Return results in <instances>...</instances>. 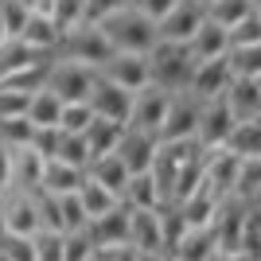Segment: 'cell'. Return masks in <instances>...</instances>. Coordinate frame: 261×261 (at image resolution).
Wrapping results in <instances>:
<instances>
[{
  "label": "cell",
  "mask_w": 261,
  "mask_h": 261,
  "mask_svg": "<svg viewBox=\"0 0 261 261\" xmlns=\"http://www.w3.org/2000/svg\"><path fill=\"white\" fill-rule=\"evenodd\" d=\"M218 253V238L211 226H187V234L179 238V246H175L168 257L175 261H215Z\"/></svg>",
  "instance_id": "cell-19"
},
{
  "label": "cell",
  "mask_w": 261,
  "mask_h": 261,
  "mask_svg": "<svg viewBox=\"0 0 261 261\" xmlns=\"http://www.w3.org/2000/svg\"><path fill=\"white\" fill-rule=\"evenodd\" d=\"M94 78H98V70H94V66H82V63H74V59H51L43 86L55 90V94L70 106V101H90Z\"/></svg>",
  "instance_id": "cell-4"
},
{
  "label": "cell",
  "mask_w": 261,
  "mask_h": 261,
  "mask_svg": "<svg viewBox=\"0 0 261 261\" xmlns=\"http://www.w3.org/2000/svg\"><path fill=\"white\" fill-rule=\"evenodd\" d=\"M35 137V125L32 117L23 113V117H8V121H0V141L12 144V148H23V144H32Z\"/></svg>",
  "instance_id": "cell-36"
},
{
  "label": "cell",
  "mask_w": 261,
  "mask_h": 261,
  "mask_svg": "<svg viewBox=\"0 0 261 261\" xmlns=\"http://www.w3.org/2000/svg\"><path fill=\"white\" fill-rule=\"evenodd\" d=\"M168 109H172V90H164V86H156V82H148V86H141L137 94H133L129 125H133V129H144V133H156V137H160Z\"/></svg>",
  "instance_id": "cell-6"
},
{
  "label": "cell",
  "mask_w": 261,
  "mask_h": 261,
  "mask_svg": "<svg viewBox=\"0 0 261 261\" xmlns=\"http://www.w3.org/2000/svg\"><path fill=\"white\" fill-rule=\"evenodd\" d=\"M195 66H199V59L191 55L187 43H168V39H160V43L148 51V82H156V86L175 94V90L191 86Z\"/></svg>",
  "instance_id": "cell-2"
},
{
  "label": "cell",
  "mask_w": 261,
  "mask_h": 261,
  "mask_svg": "<svg viewBox=\"0 0 261 261\" xmlns=\"http://www.w3.org/2000/svg\"><path fill=\"white\" fill-rule=\"evenodd\" d=\"M125 207H164L160 199V187H156L152 172H137L129 175V184H125V195H121Z\"/></svg>",
  "instance_id": "cell-27"
},
{
  "label": "cell",
  "mask_w": 261,
  "mask_h": 261,
  "mask_svg": "<svg viewBox=\"0 0 261 261\" xmlns=\"http://www.w3.org/2000/svg\"><path fill=\"white\" fill-rule=\"evenodd\" d=\"M90 261H101V257H98V253H94V257H90Z\"/></svg>",
  "instance_id": "cell-52"
},
{
  "label": "cell",
  "mask_w": 261,
  "mask_h": 261,
  "mask_svg": "<svg viewBox=\"0 0 261 261\" xmlns=\"http://www.w3.org/2000/svg\"><path fill=\"white\" fill-rule=\"evenodd\" d=\"M129 246L148 253H164L160 207H129Z\"/></svg>",
  "instance_id": "cell-13"
},
{
  "label": "cell",
  "mask_w": 261,
  "mask_h": 261,
  "mask_svg": "<svg viewBox=\"0 0 261 261\" xmlns=\"http://www.w3.org/2000/svg\"><path fill=\"white\" fill-rule=\"evenodd\" d=\"M230 70H234V78H257L261 82V43L253 47H230Z\"/></svg>",
  "instance_id": "cell-31"
},
{
  "label": "cell",
  "mask_w": 261,
  "mask_h": 261,
  "mask_svg": "<svg viewBox=\"0 0 261 261\" xmlns=\"http://www.w3.org/2000/svg\"><path fill=\"white\" fill-rule=\"evenodd\" d=\"M86 175L90 179H98L101 187H109V191H113V195H125V184H129V168H125V160H121L117 152H106V156H94V160H90V168H86Z\"/></svg>",
  "instance_id": "cell-21"
},
{
  "label": "cell",
  "mask_w": 261,
  "mask_h": 261,
  "mask_svg": "<svg viewBox=\"0 0 261 261\" xmlns=\"http://www.w3.org/2000/svg\"><path fill=\"white\" fill-rule=\"evenodd\" d=\"M187 47H191V55H195L199 63H207V59H226L230 55V28H222V23H215V20H203Z\"/></svg>",
  "instance_id": "cell-17"
},
{
  "label": "cell",
  "mask_w": 261,
  "mask_h": 261,
  "mask_svg": "<svg viewBox=\"0 0 261 261\" xmlns=\"http://www.w3.org/2000/svg\"><path fill=\"white\" fill-rule=\"evenodd\" d=\"M133 0H86V20L90 23H101L106 16H113V12L129 8Z\"/></svg>",
  "instance_id": "cell-43"
},
{
  "label": "cell",
  "mask_w": 261,
  "mask_h": 261,
  "mask_svg": "<svg viewBox=\"0 0 261 261\" xmlns=\"http://www.w3.org/2000/svg\"><path fill=\"white\" fill-rule=\"evenodd\" d=\"M261 43V12H250L242 23L230 28V47H253Z\"/></svg>",
  "instance_id": "cell-38"
},
{
  "label": "cell",
  "mask_w": 261,
  "mask_h": 261,
  "mask_svg": "<svg viewBox=\"0 0 261 261\" xmlns=\"http://www.w3.org/2000/svg\"><path fill=\"white\" fill-rule=\"evenodd\" d=\"M203 20H207V8L199 0H175V8L160 16L156 28H160V39H168V43H191V35L199 32Z\"/></svg>",
  "instance_id": "cell-9"
},
{
  "label": "cell",
  "mask_w": 261,
  "mask_h": 261,
  "mask_svg": "<svg viewBox=\"0 0 261 261\" xmlns=\"http://www.w3.org/2000/svg\"><path fill=\"white\" fill-rule=\"evenodd\" d=\"M121 133H125L121 121H109V117H98V113H94V121L86 125L82 137H86V144H90V156H106V152H117Z\"/></svg>",
  "instance_id": "cell-24"
},
{
  "label": "cell",
  "mask_w": 261,
  "mask_h": 261,
  "mask_svg": "<svg viewBox=\"0 0 261 261\" xmlns=\"http://www.w3.org/2000/svg\"><path fill=\"white\" fill-rule=\"evenodd\" d=\"M257 12H261V4H257Z\"/></svg>",
  "instance_id": "cell-55"
},
{
  "label": "cell",
  "mask_w": 261,
  "mask_h": 261,
  "mask_svg": "<svg viewBox=\"0 0 261 261\" xmlns=\"http://www.w3.org/2000/svg\"><path fill=\"white\" fill-rule=\"evenodd\" d=\"M8 39V32H4V0H0V43Z\"/></svg>",
  "instance_id": "cell-49"
},
{
  "label": "cell",
  "mask_w": 261,
  "mask_h": 261,
  "mask_svg": "<svg viewBox=\"0 0 261 261\" xmlns=\"http://www.w3.org/2000/svg\"><path fill=\"white\" fill-rule=\"evenodd\" d=\"M230 82H234V70H230V59H207V63L195 66V78H191V94L203 101L211 98H222L230 90Z\"/></svg>",
  "instance_id": "cell-14"
},
{
  "label": "cell",
  "mask_w": 261,
  "mask_h": 261,
  "mask_svg": "<svg viewBox=\"0 0 261 261\" xmlns=\"http://www.w3.org/2000/svg\"><path fill=\"white\" fill-rule=\"evenodd\" d=\"M59 144H63V125H43V129H35V137H32V148L43 160H55L59 156Z\"/></svg>",
  "instance_id": "cell-40"
},
{
  "label": "cell",
  "mask_w": 261,
  "mask_h": 261,
  "mask_svg": "<svg viewBox=\"0 0 261 261\" xmlns=\"http://www.w3.org/2000/svg\"><path fill=\"white\" fill-rule=\"evenodd\" d=\"M250 12H257L253 0H211L207 4V20L222 23V28H234V23H242Z\"/></svg>",
  "instance_id": "cell-30"
},
{
  "label": "cell",
  "mask_w": 261,
  "mask_h": 261,
  "mask_svg": "<svg viewBox=\"0 0 261 261\" xmlns=\"http://www.w3.org/2000/svg\"><path fill=\"white\" fill-rule=\"evenodd\" d=\"M160 226H164V253H172L179 246V238L187 234V218L179 211V203H164L160 207Z\"/></svg>",
  "instance_id": "cell-32"
},
{
  "label": "cell",
  "mask_w": 261,
  "mask_h": 261,
  "mask_svg": "<svg viewBox=\"0 0 261 261\" xmlns=\"http://www.w3.org/2000/svg\"><path fill=\"white\" fill-rule=\"evenodd\" d=\"M238 117H234V109L226 106V98H211L203 101V117H199V144L203 148H222L230 141V133H234Z\"/></svg>",
  "instance_id": "cell-11"
},
{
  "label": "cell",
  "mask_w": 261,
  "mask_h": 261,
  "mask_svg": "<svg viewBox=\"0 0 261 261\" xmlns=\"http://www.w3.org/2000/svg\"><path fill=\"white\" fill-rule=\"evenodd\" d=\"M218 203L222 199L211 191L207 184L199 187L195 195H187L184 203H179V211H184V218H187V226H211L215 222V211H218Z\"/></svg>",
  "instance_id": "cell-26"
},
{
  "label": "cell",
  "mask_w": 261,
  "mask_h": 261,
  "mask_svg": "<svg viewBox=\"0 0 261 261\" xmlns=\"http://www.w3.org/2000/svg\"><path fill=\"white\" fill-rule=\"evenodd\" d=\"M86 230H90V238H94L98 250H106V246H129V207L117 203L109 215L90 218Z\"/></svg>",
  "instance_id": "cell-16"
},
{
  "label": "cell",
  "mask_w": 261,
  "mask_h": 261,
  "mask_svg": "<svg viewBox=\"0 0 261 261\" xmlns=\"http://www.w3.org/2000/svg\"><path fill=\"white\" fill-rule=\"evenodd\" d=\"M20 39H23L28 47H35V51L55 55V51H59V43H63V32H59V23H55L51 16H43V12H32V20H28V28H23Z\"/></svg>",
  "instance_id": "cell-23"
},
{
  "label": "cell",
  "mask_w": 261,
  "mask_h": 261,
  "mask_svg": "<svg viewBox=\"0 0 261 261\" xmlns=\"http://www.w3.org/2000/svg\"><path fill=\"white\" fill-rule=\"evenodd\" d=\"M113 55L117 51H113V43H109V35L101 32V23H78V28H70V32L63 35L55 59H74V63H82V66L101 70Z\"/></svg>",
  "instance_id": "cell-3"
},
{
  "label": "cell",
  "mask_w": 261,
  "mask_h": 261,
  "mask_svg": "<svg viewBox=\"0 0 261 261\" xmlns=\"http://www.w3.org/2000/svg\"><path fill=\"white\" fill-rule=\"evenodd\" d=\"M94 121V109H90V101H70V106H63V133H86V125Z\"/></svg>",
  "instance_id": "cell-41"
},
{
  "label": "cell",
  "mask_w": 261,
  "mask_h": 261,
  "mask_svg": "<svg viewBox=\"0 0 261 261\" xmlns=\"http://www.w3.org/2000/svg\"><path fill=\"white\" fill-rule=\"evenodd\" d=\"M168 261H175V257H168Z\"/></svg>",
  "instance_id": "cell-54"
},
{
  "label": "cell",
  "mask_w": 261,
  "mask_h": 261,
  "mask_svg": "<svg viewBox=\"0 0 261 261\" xmlns=\"http://www.w3.org/2000/svg\"><path fill=\"white\" fill-rule=\"evenodd\" d=\"M0 253L8 261H35V242L28 234H12V230H0Z\"/></svg>",
  "instance_id": "cell-37"
},
{
  "label": "cell",
  "mask_w": 261,
  "mask_h": 261,
  "mask_svg": "<svg viewBox=\"0 0 261 261\" xmlns=\"http://www.w3.org/2000/svg\"><path fill=\"white\" fill-rule=\"evenodd\" d=\"M222 98H226V106L234 109V117H238V121L261 117V82H257V78H234Z\"/></svg>",
  "instance_id": "cell-20"
},
{
  "label": "cell",
  "mask_w": 261,
  "mask_h": 261,
  "mask_svg": "<svg viewBox=\"0 0 261 261\" xmlns=\"http://www.w3.org/2000/svg\"><path fill=\"white\" fill-rule=\"evenodd\" d=\"M238 179H242V156L230 152V148H207L203 184H207L218 199H226V195H238Z\"/></svg>",
  "instance_id": "cell-8"
},
{
  "label": "cell",
  "mask_w": 261,
  "mask_h": 261,
  "mask_svg": "<svg viewBox=\"0 0 261 261\" xmlns=\"http://www.w3.org/2000/svg\"><path fill=\"white\" fill-rule=\"evenodd\" d=\"M32 242L35 261H66V230H39Z\"/></svg>",
  "instance_id": "cell-33"
},
{
  "label": "cell",
  "mask_w": 261,
  "mask_h": 261,
  "mask_svg": "<svg viewBox=\"0 0 261 261\" xmlns=\"http://www.w3.org/2000/svg\"><path fill=\"white\" fill-rule=\"evenodd\" d=\"M12 152H16V148L0 141V191L12 184Z\"/></svg>",
  "instance_id": "cell-46"
},
{
  "label": "cell",
  "mask_w": 261,
  "mask_h": 261,
  "mask_svg": "<svg viewBox=\"0 0 261 261\" xmlns=\"http://www.w3.org/2000/svg\"><path fill=\"white\" fill-rule=\"evenodd\" d=\"M199 4H203V8H207V4H211V0H199Z\"/></svg>",
  "instance_id": "cell-51"
},
{
  "label": "cell",
  "mask_w": 261,
  "mask_h": 261,
  "mask_svg": "<svg viewBox=\"0 0 261 261\" xmlns=\"http://www.w3.org/2000/svg\"><path fill=\"white\" fill-rule=\"evenodd\" d=\"M0 230L28 234V238H35L43 230V218H39V207H35V191H20V187L0 191Z\"/></svg>",
  "instance_id": "cell-5"
},
{
  "label": "cell",
  "mask_w": 261,
  "mask_h": 261,
  "mask_svg": "<svg viewBox=\"0 0 261 261\" xmlns=\"http://www.w3.org/2000/svg\"><path fill=\"white\" fill-rule=\"evenodd\" d=\"M199 117H203V98H195L191 90H175L172 109H168L164 129H160V141H187V137H195Z\"/></svg>",
  "instance_id": "cell-7"
},
{
  "label": "cell",
  "mask_w": 261,
  "mask_h": 261,
  "mask_svg": "<svg viewBox=\"0 0 261 261\" xmlns=\"http://www.w3.org/2000/svg\"><path fill=\"white\" fill-rule=\"evenodd\" d=\"M82 179H86V168H74L66 160H47L43 168V191H51V195H74Z\"/></svg>",
  "instance_id": "cell-22"
},
{
  "label": "cell",
  "mask_w": 261,
  "mask_h": 261,
  "mask_svg": "<svg viewBox=\"0 0 261 261\" xmlns=\"http://www.w3.org/2000/svg\"><path fill=\"white\" fill-rule=\"evenodd\" d=\"M28 20H32V8L23 0H4V32H8V39H20Z\"/></svg>",
  "instance_id": "cell-39"
},
{
  "label": "cell",
  "mask_w": 261,
  "mask_h": 261,
  "mask_svg": "<svg viewBox=\"0 0 261 261\" xmlns=\"http://www.w3.org/2000/svg\"><path fill=\"white\" fill-rule=\"evenodd\" d=\"M43 168L47 160L35 152L32 144H23L12 152V184L8 187H20V191H39L43 187Z\"/></svg>",
  "instance_id": "cell-18"
},
{
  "label": "cell",
  "mask_w": 261,
  "mask_h": 261,
  "mask_svg": "<svg viewBox=\"0 0 261 261\" xmlns=\"http://www.w3.org/2000/svg\"><path fill=\"white\" fill-rule=\"evenodd\" d=\"M90 109H94L98 117H109V121L129 125V113H133V90L117 86V82H109V78L98 70V78H94V90H90Z\"/></svg>",
  "instance_id": "cell-10"
},
{
  "label": "cell",
  "mask_w": 261,
  "mask_h": 261,
  "mask_svg": "<svg viewBox=\"0 0 261 261\" xmlns=\"http://www.w3.org/2000/svg\"><path fill=\"white\" fill-rule=\"evenodd\" d=\"M101 261H137V246H106L98 250Z\"/></svg>",
  "instance_id": "cell-45"
},
{
  "label": "cell",
  "mask_w": 261,
  "mask_h": 261,
  "mask_svg": "<svg viewBox=\"0 0 261 261\" xmlns=\"http://www.w3.org/2000/svg\"><path fill=\"white\" fill-rule=\"evenodd\" d=\"M230 152H238L242 160H253L261 156V117H250V121H238L234 133H230V141L222 144Z\"/></svg>",
  "instance_id": "cell-28"
},
{
  "label": "cell",
  "mask_w": 261,
  "mask_h": 261,
  "mask_svg": "<svg viewBox=\"0 0 261 261\" xmlns=\"http://www.w3.org/2000/svg\"><path fill=\"white\" fill-rule=\"evenodd\" d=\"M250 203H253V207H261V191H253V195H250Z\"/></svg>",
  "instance_id": "cell-50"
},
{
  "label": "cell",
  "mask_w": 261,
  "mask_h": 261,
  "mask_svg": "<svg viewBox=\"0 0 261 261\" xmlns=\"http://www.w3.org/2000/svg\"><path fill=\"white\" fill-rule=\"evenodd\" d=\"M156 152H160V137H156V133H144V129L125 125L121 144H117V156L125 160V168H129L133 175H137V172H148L152 160H156Z\"/></svg>",
  "instance_id": "cell-12"
},
{
  "label": "cell",
  "mask_w": 261,
  "mask_h": 261,
  "mask_svg": "<svg viewBox=\"0 0 261 261\" xmlns=\"http://www.w3.org/2000/svg\"><path fill=\"white\" fill-rule=\"evenodd\" d=\"M253 4H261V0H253Z\"/></svg>",
  "instance_id": "cell-53"
},
{
  "label": "cell",
  "mask_w": 261,
  "mask_h": 261,
  "mask_svg": "<svg viewBox=\"0 0 261 261\" xmlns=\"http://www.w3.org/2000/svg\"><path fill=\"white\" fill-rule=\"evenodd\" d=\"M101 74H106L109 82H117V86H125V90H133V94H137L141 86H148V55L117 51L106 66H101Z\"/></svg>",
  "instance_id": "cell-15"
},
{
  "label": "cell",
  "mask_w": 261,
  "mask_h": 261,
  "mask_svg": "<svg viewBox=\"0 0 261 261\" xmlns=\"http://www.w3.org/2000/svg\"><path fill=\"white\" fill-rule=\"evenodd\" d=\"M55 160H66V164H74V168H90V144L82 133H63V144H59V156Z\"/></svg>",
  "instance_id": "cell-35"
},
{
  "label": "cell",
  "mask_w": 261,
  "mask_h": 261,
  "mask_svg": "<svg viewBox=\"0 0 261 261\" xmlns=\"http://www.w3.org/2000/svg\"><path fill=\"white\" fill-rule=\"evenodd\" d=\"M215 261H253V257H250L246 250H218Z\"/></svg>",
  "instance_id": "cell-47"
},
{
  "label": "cell",
  "mask_w": 261,
  "mask_h": 261,
  "mask_svg": "<svg viewBox=\"0 0 261 261\" xmlns=\"http://www.w3.org/2000/svg\"><path fill=\"white\" fill-rule=\"evenodd\" d=\"M51 20L59 23V32H70V28H78V23H90L86 20V0H55L51 8Z\"/></svg>",
  "instance_id": "cell-34"
},
{
  "label": "cell",
  "mask_w": 261,
  "mask_h": 261,
  "mask_svg": "<svg viewBox=\"0 0 261 261\" xmlns=\"http://www.w3.org/2000/svg\"><path fill=\"white\" fill-rule=\"evenodd\" d=\"M78 199H82V211H86V218H101V215H109V211L117 207L121 199L109 191V187H101L98 179H82V187H78Z\"/></svg>",
  "instance_id": "cell-29"
},
{
  "label": "cell",
  "mask_w": 261,
  "mask_h": 261,
  "mask_svg": "<svg viewBox=\"0 0 261 261\" xmlns=\"http://www.w3.org/2000/svg\"><path fill=\"white\" fill-rule=\"evenodd\" d=\"M63 106H66V101L59 98L55 90L39 86L32 94V101H28V117H32L35 129H43V125H59V121H63Z\"/></svg>",
  "instance_id": "cell-25"
},
{
  "label": "cell",
  "mask_w": 261,
  "mask_h": 261,
  "mask_svg": "<svg viewBox=\"0 0 261 261\" xmlns=\"http://www.w3.org/2000/svg\"><path fill=\"white\" fill-rule=\"evenodd\" d=\"M59 207H63V230H86V211H82V199L74 195H59Z\"/></svg>",
  "instance_id": "cell-42"
},
{
  "label": "cell",
  "mask_w": 261,
  "mask_h": 261,
  "mask_svg": "<svg viewBox=\"0 0 261 261\" xmlns=\"http://www.w3.org/2000/svg\"><path fill=\"white\" fill-rule=\"evenodd\" d=\"M101 32L109 35L113 51H129V55H148L156 43H160V28H156L152 16H144L141 8H121L113 16L101 20Z\"/></svg>",
  "instance_id": "cell-1"
},
{
  "label": "cell",
  "mask_w": 261,
  "mask_h": 261,
  "mask_svg": "<svg viewBox=\"0 0 261 261\" xmlns=\"http://www.w3.org/2000/svg\"><path fill=\"white\" fill-rule=\"evenodd\" d=\"M133 8H141L144 16H152V20H160V16H168V12L175 8V0H133Z\"/></svg>",
  "instance_id": "cell-44"
},
{
  "label": "cell",
  "mask_w": 261,
  "mask_h": 261,
  "mask_svg": "<svg viewBox=\"0 0 261 261\" xmlns=\"http://www.w3.org/2000/svg\"><path fill=\"white\" fill-rule=\"evenodd\" d=\"M137 261H168V253H148V250H137Z\"/></svg>",
  "instance_id": "cell-48"
}]
</instances>
